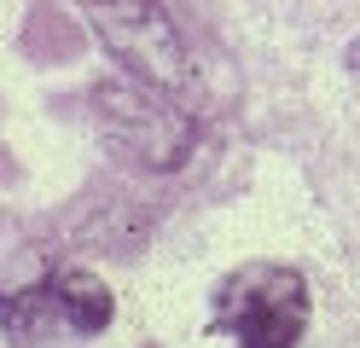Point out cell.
Wrapping results in <instances>:
<instances>
[{"label": "cell", "instance_id": "cell-2", "mask_svg": "<svg viewBox=\"0 0 360 348\" xmlns=\"http://www.w3.org/2000/svg\"><path fill=\"white\" fill-rule=\"evenodd\" d=\"M215 331L238 348H297L308 331V285L279 262H250L221 278L215 290Z\"/></svg>", "mask_w": 360, "mask_h": 348}, {"label": "cell", "instance_id": "cell-5", "mask_svg": "<svg viewBox=\"0 0 360 348\" xmlns=\"http://www.w3.org/2000/svg\"><path fill=\"white\" fill-rule=\"evenodd\" d=\"M349 70H354V76H360V41L349 46Z\"/></svg>", "mask_w": 360, "mask_h": 348}, {"label": "cell", "instance_id": "cell-3", "mask_svg": "<svg viewBox=\"0 0 360 348\" xmlns=\"http://www.w3.org/2000/svg\"><path fill=\"white\" fill-rule=\"evenodd\" d=\"M94 105H99V122L105 134L117 139V146H128L140 162H151V169H180L192 151V110L186 105H174L169 93H157V87H99L94 93Z\"/></svg>", "mask_w": 360, "mask_h": 348}, {"label": "cell", "instance_id": "cell-4", "mask_svg": "<svg viewBox=\"0 0 360 348\" xmlns=\"http://www.w3.org/2000/svg\"><path fill=\"white\" fill-rule=\"evenodd\" d=\"M41 308H47L53 319H64L70 331L94 337V331H105V325H110L117 302H110V290L99 285L94 273H82V267H64V273H53L47 285H41Z\"/></svg>", "mask_w": 360, "mask_h": 348}, {"label": "cell", "instance_id": "cell-1", "mask_svg": "<svg viewBox=\"0 0 360 348\" xmlns=\"http://www.w3.org/2000/svg\"><path fill=\"white\" fill-rule=\"evenodd\" d=\"M82 12L99 30V41L128 64L134 82H146L157 93H169L174 105L198 110V99H204L198 64L186 58V41L174 35L169 12L157 0H82Z\"/></svg>", "mask_w": 360, "mask_h": 348}]
</instances>
